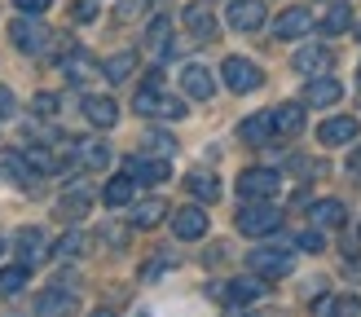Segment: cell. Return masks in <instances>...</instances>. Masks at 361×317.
Returning <instances> with one entry per match:
<instances>
[{"instance_id": "6da1fadb", "label": "cell", "mask_w": 361, "mask_h": 317, "mask_svg": "<svg viewBox=\"0 0 361 317\" xmlns=\"http://www.w3.org/2000/svg\"><path fill=\"white\" fill-rule=\"evenodd\" d=\"M238 234H247V238H269V234H278L282 229V211L274 207V203H247V207H238Z\"/></svg>"}, {"instance_id": "7a4b0ae2", "label": "cell", "mask_w": 361, "mask_h": 317, "mask_svg": "<svg viewBox=\"0 0 361 317\" xmlns=\"http://www.w3.org/2000/svg\"><path fill=\"white\" fill-rule=\"evenodd\" d=\"M133 111L146 115V119H185V101L164 93V88H141L133 97Z\"/></svg>"}, {"instance_id": "3957f363", "label": "cell", "mask_w": 361, "mask_h": 317, "mask_svg": "<svg viewBox=\"0 0 361 317\" xmlns=\"http://www.w3.org/2000/svg\"><path fill=\"white\" fill-rule=\"evenodd\" d=\"M278 189H282V176L274 168H247L238 176V194H243L247 203H269Z\"/></svg>"}, {"instance_id": "277c9868", "label": "cell", "mask_w": 361, "mask_h": 317, "mask_svg": "<svg viewBox=\"0 0 361 317\" xmlns=\"http://www.w3.org/2000/svg\"><path fill=\"white\" fill-rule=\"evenodd\" d=\"M9 40L18 44V53H40V49H49V44H53V35H49V27H44L35 13H27V18H13Z\"/></svg>"}, {"instance_id": "5b68a950", "label": "cell", "mask_w": 361, "mask_h": 317, "mask_svg": "<svg viewBox=\"0 0 361 317\" xmlns=\"http://www.w3.org/2000/svg\"><path fill=\"white\" fill-rule=\"evenodd\" d=\"M221 80H225L229 93H256V88L264 84V70L256 62H247V58H225Z\"/></svg>"}, {"instance_id": "8992f818", "label": "cell", "mask_w": 361, "mask_h": 317, "mask_svg": "<svg viewBox=\"0 0 361 317\" xmlns=\"http://www.w3.org/2000/svg\"><path fill=\"white\" fill-rule=\"evenodd\" d=\"M123 172H128L137 185H164L172 176V163L168 158H150V154H133V158H123Z\"/></svg>"}, {"instance_id": "52a82bcc", "label": "cell", "mask_w": 361, "mask_h": 317, "mask_svg": "<svg viewBox=\"0 0 361 317\" xmlns=\"http://www.w3.org/2000/svg\"><path fill=\"white\" fill-rule=\"evenodd\" d=\"M251 264V273H260V278H286L291 273V251H282V247H256V251L247 256Z\"/></svg>"}, {"instance_id": "ba28073f", "label": "cell", "mask_w": 361, "mask_h": 317, "mask_svg": "<svg viewBox=\"0 0 361 317\" xmlns=\"http://www.w3.org/2000/svg\"><path fill=\"white\" fill-rule=\"evenodd\" d=\"M13 251H18V264H27V269H35V264H44V260H49L53 242L44 238V229H18V242H13Z\"/></svg>"}, {"instance_id": "9c48e42d", "label": "cell", "mask_w": 361, "mask_h": 317, "mask_svg": "<svg viewBox=\"0 0 361 317\" xmlns=\"http://www.w3.org/2000/svg\"><path fill=\"white\" fill-rule=\"evenodd\" d=\"M207 229H212V220H207L203 207H180V211H172V234H176L180 242L207 238Z\"/></svg>"}, {"instance_id": "30bf717a", "label": "cell", "mask_w": 361, "mask_h": 317, "mask_svg": "<svg viewBox=\"0 0 361 317\" xmlns=\"http://www.w3.org/2000/svg\"><path fill=\"white\" fill-rule=\"evenodd\" d=\"M225 18H229L233 31H260L269 13H264V0H233Z\"/></svg>"}, {"instance_id": "8fae6325", "label": "cell", "mask_w": 361, "mask_h": 317, "mask_svg": "<svg viewBox=\"0 0 361 317\" xmlns=\"http://www.w3.org/2000/svg\"><path fill=\"white\" fill-rule=\"evenodd\" d=\"M304 31H313V13L304 9V5H291V9L278 13V23H274V35H278V40H300Z\"/></svg>"}, {"instance_id": "7c38bea8", "label": "cell", "mask_w": 361, "mask_h": 317, "mask_svg": "<svg viewBox=\"0 0 361 317\" xmlns=\"http://www.w3.org/2000/svg\"><path fill=\"white\" fill-rule=\"evenodd\" d=\"M357 132H361V123L353 115H335L317 128V141L322 146H348V141H357Z\"/></svg>"}, {"instance_id": "4fadbf2b", "label": "cell", "mask_w": 361, "mask_h": 317, "mask_svg": "<svg viewBox=\"0 0 361 317\" xmlns=\"http://www.w3.org/2000/svg\"><path fill=\"white\" fill-rule=\"evenodd\" d=\"M331 62H335V53L326 49V44H304L300 53H295V70H300V75H326V70H331Z\"/></svg>"}, {"instance_id": "5bb4252c", "label": "cell", "mask_w": 361, "mask_h": 317, "mask_svg": "<svg viewBox=\"0 0 361 317\" xmlns=\"http://www.w3.org/2000/svg\"><path fill=\"white\" fill-rule=\"evenodd\" d=\"M221 295H229V304L233 309H247V304H256V299H264V278H233L229 287H221Z\"/></svg>"}, {"instance_id": "9a60e30c", "label": "cell", "mask_w": 361, "mask_h": 317, "mask_svg": "<svg viewBox=\"0 0 361 317\" xmlns=\"http://www.w3.org/2000/svg\"><path fill=\"white\" fill-rule=\"evenodd\" d=\"M180 88H185V97H194V101H207V97L216 93V80H212V70H207V66L190 62L185 70H180Z\"/></svg>"}, {"instance_id": "2e32d148", "label": "cell", "mask_w": 361, "mask_h": 317, "mask_svg": "<svg viewBox=\"0 0 361 317\" xmlns=\"http://www.w3.org/2000/svg\"><path fill=\"white\" fill-rule=\"evenodd\" d=\"M339 97H344V84L335 75H313L309 88H304V106H335Z\"/></svg>"}, {"instance_id": "e0dca14e", "label": "cell", "mask_w": 361, "mask_h": 317, "mask_svg": "<svg viewBox=\"0 0 361 317\" xmlns=\"http://www.w3.org/2000/svg\"><path fill=\"white\" fill-rule=\"evenodd\" d=\"M269 119H274V137H300V128H304V106L300 101H282L278 111H269Z\"/></svg>"}, {"instance_id": "ac0fdd59", "label": "cell", "mask_w": 361, "mask_h": 317, "mask_svg": "<svg viewBox=\"0 0 361 317\" xmlns=\"http://www.w3.org/2000/svg\"><path fill=\"white\" fill-rule=\"evenodd\" d=\"M344 220H348V207L339 203V199H322V203L309 207V225L313 229H339Z\"/></svg>"}, {"instance_id": "d6986e66", "label": "cell", "mask_w": 361, "mask_h": 317, "mask_svg": "<svg viewBox=\"0 0 361 317\" xmlns=\"http://www.w3.org/2000/svg\"><path fill=\"white\" fill-rule=\"evenodd\" d=\"M93 185H88V181H75V185H71L66 194H62V199H58V211H62V216H71V220H75V216H84V211L88 207H93Z\"/></svg>"}, {"instance_id": "ffe728a7", "label": "cell", "mask_w": 361, "mask_h": 317, "mask_svg": "<svg viewBox=\"0 0 361 317\" xmlns=\"http://www.w3.org/2000/svg\"><path fill=\"white\" fill-rule=\"evenodd\" d=\"M180 18H185V31L194 35V40H212V35H216V13L203 5V0H198V5H185Z\"/></svg>"}, {"instance_id": "44dd1931", "label": "cell", "mask_w": 361, "mask_h": 317, "mask_svg": "<svg viewBox=\"0 0 361 317\" xmlns=\"http://www.w3.org/2000/svg\"><path fill=\"white\" fill-rule=\"evenodd\" d=\"M58 62H62V70H66V80H71V84H88V80L97 75V66H93V58H88L84 49H66V53H62Z\"/></svg>"}, {"instance_id": "7402d4cb", "label": "cell", "mask_w": 361, "mask_h": 317, "mask_svg": "<svg viewBox=\"0 0 361 317\" xmlns=\"http://www.w3.org/2000/svg\"><path fill=\"white\" fill-rule=\"evenodd\" d=\"M84 119L93 128H115L119 123V106L111 97H84Z\"/></svg>"}, {"instance_id": "603a6c76", "label": "cell", "mask_w": 361, "mask_h": 317, "mask_svg": "<svg viewBox=\"0 0 361 317\" xmlns=\"http://www.w3.org/2000/svg\"><path fill=\"white\" fill-rule=\"evenodd\" d=\"M133 194H137V181H133L128 172H119V176H111V181H106L102 203H106V207H128V203H133Z\"/></svg>"}, {"instance_id": "cb8c5ba5", "label": "cell", "mask_w": 361, "mask_h": 317, "mask_svg": "<svg viewBox=\"0 0 361 317\" xmlns=\"http://www.w3.org/2000/svg\"><path fill=\"white\" fill-rule=\"evenodd\" d=\"M133 70H137V53H128V49H123V53H111V58L102 62V75L111 80V84H123Z\"/></svg>"}, {"instance_id": "d4e9b609", "label": "cell", "mask_w": 361, "mask_h": 317, "mask_svg": "<svg viewBox=\"0 0 361 317\" xmlns=\"http://www.w3.org/2000/svg\"><path fill=\"white\" fill-rule=\"evenodd\" d=\"M35 313L40 317H71L75 313V299H71V291H44L40 304H35Z\"/></svg>"}, {"instance_id": "484cf974", "label": "cell", "mask_w": 361, "mask_h": 317, "mask_svg": "<svg viewBox=\"0 0 361 317\" xmlns=\"http://www.w3.org/2000/svg\"><path fill=\"white\" fill-rule=\"evenodd\" d=\"M185 189L194 194L198 203H216V199H221V181H216L212 172H190L185 176Z\"/></svg>"}, {"instance_id": "4316f807", "label": "cell", "mask_w": 361, "mask_h": 317, "mask_svg": "<svg viewBox=\"0 0 361 317\" xmlns=\"http://www.w3.org/2000/svg\"><path fill=\"white\" fill-rule=\"evenodd\" d=\"M146 49L159 53V58H172V23L168 18H154L150 31H146Z\"/></svg>"}, {"instance_id": "83f0119b", "label": "cell", "mask_w": 361, "mask_h": 317, "mask_svg": "<svg viewBox=\"0 0 361 317\" xmlns=\"http://www.w3.org/2000/svg\"><path fill=\"white\" fill-rule=\"evenodd\" d=\"M238 137L251 141V146H260V141L274 137V119H269V111H264V115H247V119L238 123Z\"/></svg>"}, {"instance_id": "f1b7e54d", "label": "cell", "mask_w": 361, "mask_h": 317, "mask_svg": "<svg viewBox=\"0 0 361 317\" xmlns=\"http://www.w3.org/2000/svg\"><path fill=\"white\" fill-rule=\"evenodd\" d=\"M164 216H168V203L164 199H146V203L133 207V229H154Z\"/></svg>"}, {"instance_id": "f546056e", "label": "cell", "mask_w": 361, "mask_h": 317, "mask_svg": "<svg viewBox=\"0 0 361 317\" xmlns=\"http://www.w3.org/2000/svg\"><path fill=\"white\" fill-rule=\"evenodd\" d=\"M317 27H322V35H344V31L353 27V9H348V5H331L326 18H322Z\"/></svg>"}, {"instance_id": "4dcf8cb0", "label": "cell", "mask_w": 361, "mask_h": 317, "mask_svg": "<svg viewBox=\"0 0 361 317\" xmlns=\"http://www.w3.org/2000/svg\"><path fill=\"white\" fill-rule=\"evenodd\" d=\"M75 150H80V163H84V168H106V163H111V158H115L106 141H80Z\"/></svg>"}, {"instance_id": "1f68e13d", "label": "cell", "mask_w": 361, "mask_h": 317, "mask_svg": "<svg viewBox=\"0 0 361 317\" xmlns=\"http://www.w3.org/2000/svg\"><path fill=\"white\" fill-rule=\"evenodd\" d=\"M84 247H88V234H84V229H71V234H62L58 242H53V251H49V256H58V260H71V256H80Z\"/></svg>"}, {"instance_id": "d6a6232c", "label": "cell", "mask_w": 361, "mask_h": 317, "mask_svg": "<svg viewBox=\"0 0 361 317\" xmlns=\"http://www.w3.org/2000/svg\"><path fill=\"white\" fill-rule=\"evenodd\" d=\"M27 278H31L27 264H9V269H0V295H18L27 287Z\"/></svg>"}, {"instance_id": "836d02e7", "label": "cell", "mask_w": 361, "mask_h": 317, "mask_svg": "<svg viewBox=\"0 0 361 317\" xmlns=\"http://www.w3.org/2000/svg\"><path fill=\"white\" fill-rule=\"evenodd\" d=\"M322 313H331V317H361V299L357 295H335V304L322 299Z\"/></svg>"}, {"instance_id": "e575fe53", "label": "cell", "mask_w": 361, "mask_h": 317, "mask_svg": "<svg viewBox=\"0 0 361 317\" xmlns=\"http://www.w3.org/2000/svg\"><path fill=\"white\" fill-rule=\"evenodd\" d=\"M5 176H9V181H18V185H31L35 181V172L27 168L23 154H5Z\"/></svg>"}, {"instance_id": "d590c367", "label": "cell", "mask_w": 361, "mask_h": 317, "mask_svg": "<svg viewBox=\"0 0 361 317\" xmlns=\"http://www.w3.org/2000/svg\"><path fill=\"white\" fill-rule=\"evenodd\" d=\"M146 13H150V0H119V9H115L119 23H137V18H146Z\"/></svg>"}, {"instance_id": "8d00e7d4", "label": "cell", "mask_w": 361, "mask_h": 317, "mask_svg": "<svg viewBox=\"0 0 361 317\" xmlns=\"http://www.w3.org/2000/svg\"><path fill=\"white\" fill-rule=\"evenodd\" d=\"M31 106H35V115H44V119L62 111V101H58V93H35V101H31Z\"/></svg>"}, {"instance_id": "74e56055", "label": "cell", "mask_w": 361, "mask_h": 317, "mask_svg": "<svg viewBox=\"0 0 361 317\" xmlns=\"http://www.w3.org/2000/svg\"><path fill=\"white\" fill-rule=\"evenodd\" d=\"M146 146H150V150H164V154H172V150H176V141H172L168 132H154V128H150V132H146Z\"/></svg>"}, {"instance_id": "f35d334b", "label": "cell", "mask_w": 361, "mask_h": 317, "mask_svg": "<svg viewBox=\"0 0 361 317\" xmlns=\"http://www.w3.org/2000/svg\"><path fill=\"white\" fill-rule=\"evenodd\" d=\"M71 13H75V23H93V18H97V5H93V0H75V5H71Z\"/></svg>"}, {"instance_id": "ab89813d", "label": "cell", "mask_w": 361, "mask_h": 317, "mask_svg": "<svg viewBox=\"0 0 361 317\" xmlns=\"http://www.w3.org/2000/svg\"><path fill=\"white\" fill-rule=\"evenodd\" d=\"M300 247H304V251H322V247H326V238H322V229H304V234H300Z\"/></svg>"}, {"instance_id": "60d3db41", "label": "cell", "mask_w": 361, "mask_h": 317, "mask_svg": "<svg viewBox=\"0 0 361 317\" xmlns=\"http://www.w3.org/2000/svg\"><path fill=\"white\" fill-rule=\"evenodd\" d=\"M13 5H18V13H44L53 0H13Z\"/></svg>"}, {"instance_id": "b9f144b4", "label": "cell", "mask_w": 361, "mask_h": 317, "mask_svg": "<svg viewBox=\"0 0 361 317\" xmlns=\"http://www.w3.org/2000/svg\"><path fill=\"white\" fill-rule=\"evenodd\" d=\"M106 242H111V247H123V242H128V234H123L119 225H106Z\"/></svg>"}, {"instance_id": "7bdbcfd3", "label": "cell", "mask_w": 361, "mask_h": 317, "mask_svg": "<svg viewBox=\"0 0 361 317\" xmlns=\"http://www.w3.org/2000/svg\"><path fill=\"white\" fill-rule=\"evenodd\" d=\"M13 115V93L9 88H0V119H9Z\"/></svg>"}, {"instance_id": "ee69618b", "label": "cell", "mask_w": 361, "mask_h": 317, "mask_svg": "<svg viewBox=\"0 0 361 317\" xmlns=\"http://www.w3.org/2000/svg\"><path fill=\"white\" fill-rule=\"evenodd\" d=\"M168 269V256H154L150 264H146V278H159V273H164Z\"/></svg>"}, {"instance_id": "f6af8a7d", "label": "cell", "mask_w": 361, "mask_h": 317, "mask_svg": "<svg viewBox=\"0 0 361 317\" xmlns=\"http://www.w3.org/2000/svg\"><path fill=\"white\" fill-rule=\"evenodd\" d=\"M348 172H353V176H361V146H357V150H353V158H348Z\"/></svg>"}, {"instance_id": "bcb514c9", "label": "cell", "mask_w": 361, "mask_h": 317, "mask_svg": "<svg viewBox=\"0 0 361 317\" xmlns=\"http://www.w3.org/2000/svg\"><path fill=\"white\" fill-rule=\"evenodd\" d=\"M88 317H115L111 309H93V313H88Z\"/></svg>"}, {"instance_id": "7dc6e473", "label": "cell", "mask_w": 361, "mask_h": 317, "mask_svg": "<svg viewBox=\"0 0 361 317\" xmlns=\"http://www.w3.org/2000/svg\"><path fill=\"white\" fill-rule=\"evenodd\" d=\"M225 317H251V313H225Z\"/></svg>"}, {"instance_id": "c3c4849f", "label": "cell", "mask_w": 361, "mask_h": 317, "mask_svg": "<svg viewBox=\"0 0 361 317\" xmlns=\"http://www.w3.org/2000/svg\"><path fill=\"white\" fill-rule=\"evenodd\" d=\"M357 88H361V66H357Z\"/></svg>"}, {"instance_id": "681fc988", "label": "cell", "mask_w": 361, "mask_h": 317, "mask_svg": "<svg viewBox=\"0 0 361 317\" xmlns=\"http://www.w3.org/2000/svg\"><path fill=\"white\" fill-rule=\"evenodd\" d=\"M357 35H361V23H357Z\"/></svg>"}, {"instance_id": "f907efd6", "label": "cell", "mask_w": 361, "mask_h": 317, "mask_svg": "<svg viewBox=\"0 0 361 317\" xmlns=\"http://www.w3.org/2000/svg\"><path fill=\"white\" fill-rule=\"evenodd\" d=\"M0 251H5V242H0Z\"/></svg>"}]
</instances>
